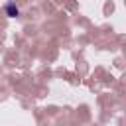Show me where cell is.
<instances>
[{"label":"cell","instance_id":"6da1fadb","mask_svg":"<svg viewBox=\"0 0 126 126\" xmlns=\"http://www.w3.org/2000/svg\"><path fill=\"white\" fill-rule=\"evenodd\" d=\"M6 16L8 18H18L20 16V8L16 4H6Z\"/></svg>","mask_w":126,"mask_h":126}]
</instances>
